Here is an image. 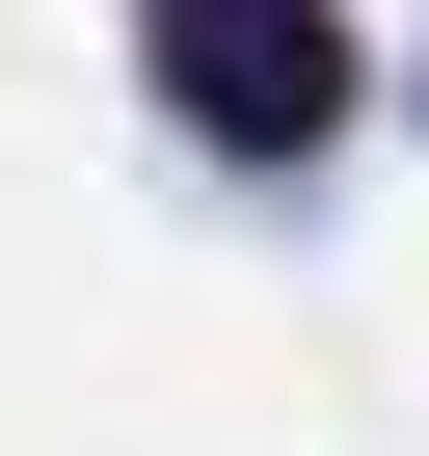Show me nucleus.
Segmentation results:
<instances>
[{
  "label": "nucleus",
  "mask_w": 429,
  "mask_h": 456,
  "mask_svg": "<svg viewBox=\"0 0 429 456\" xmlns=\"http://www.w3.org/2000/svg\"><path fill=\"white\" fill-rule=\"evenodd\" d=\"M161 108L214 161H322L349 134V28H322V0H161Z\"/></svg>",
  "instance_id": "obj_1"
}]
</instances>
